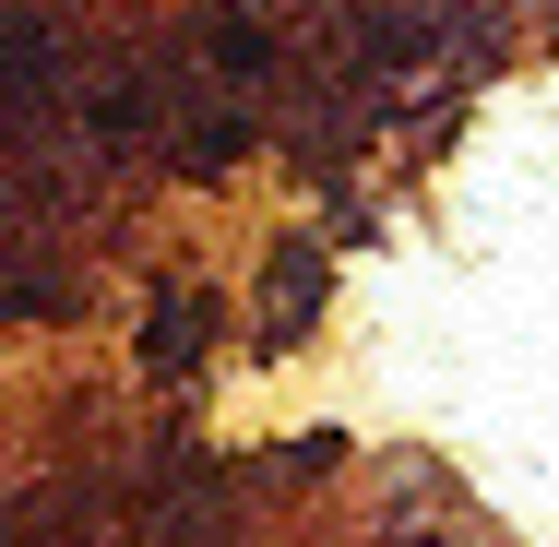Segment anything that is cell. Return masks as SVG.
Listing matches in <instances>:
<instances>
[{
	"label": "cell",
	"mask_w": 559,
	"mask_h": 547,
	"mask_svg": "<svg viewBox=\"0 0 559 547\" xmlns=\"http://www.w3.org/2000/svg\"><path fill=\"white\" fill-rule=\"evenodd\" d=\"M310 322H322V250L298 238V250L262 274V345H298Z\"/></svg>",
	"instance_id": "1"
},
{
	"label": "cell",
	"mask_w": 559,
	"mask_h": 547,
	"mask_svg": "<svg viewBox=\"0 0 559 547\" xmlns=\"http://www.w3.org/2000/svg\"><path fill=\"white\" fill-rule=\"evenodd\" d=\"M203 333H215V310H203L191 286H167V298L143 310V369H155V381H179V369H203Z\"/></svg>",
	"instance_id": "2"
}]
</instances>
